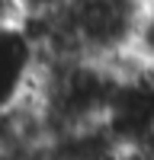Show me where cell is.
Returning a JSON list of instances; mask_svg holds the SVG:
<instances>
[{"label": "cell", "instance_id": "7a4b0ae2", "mask_svg": "<svg viewBox=\"0 0 154 160\" xmlns=\"http://www.w3.org/2000/svg\"><path fill=\"white\" fill-rule=\"evenodd\" d=\"M26 16V3L19 0H0V35H16Z\"/></svg>", "mask_w": 154, "mask_h": 160}, {"label": "cell", "instance_id": "6da1fadb", "mask_svg": "<svg viewBox=\"0 0 154 160\" xmlns=\"http://www.w3.org/2000/svg\"><path fill=\"white\" fill-rule=\"evenodd\" d=\"M125 48L145 68H154V3H138V16H135V26H132V35H128Z\"/></svg>", "mask_w": 154, "mask_h": 160}]
</instances>
